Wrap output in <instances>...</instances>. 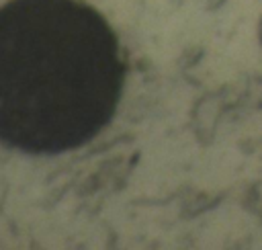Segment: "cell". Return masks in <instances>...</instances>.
<instances>
[{"label": "cell", "mask_w": 262, "mask_h": 250, "mask_svg": "<svg viewBox=\"0 0 262 250\" xmlns=\"http://www.w3.org/2000/svg\"><path fill=\"white\" fill-rule=\"evenodd\" d=\"M123 55L104 16L82 0L0 6V141L61 154L90 141L115 115Z\"/></svg>", "instance_id": "1"}]
</instances>
